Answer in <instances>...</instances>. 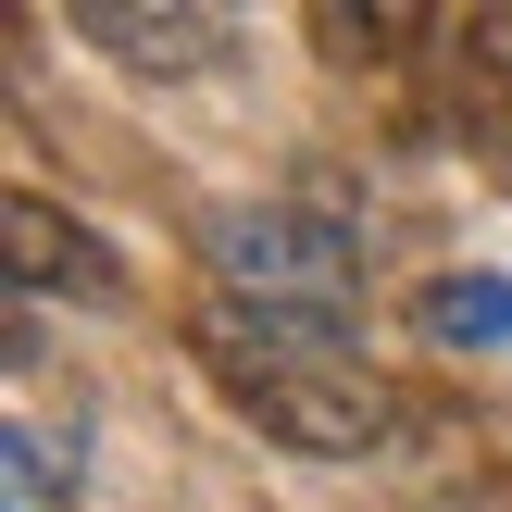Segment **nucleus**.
I'll return each instance as SVG.
<instances>
[{
	"mask_svg": "<svg viewBox=\"0 0 512 512\" xmlns=\"http://www.w3.org/2000/svg\"><path fill=\"white\" fill-rule=\"evenodd\" d=\"M188 350H200V375L225 388V413L263 425V438H275V450H300V463H363V450L400 425L388 375H375L350 338H325V325H263V313H225V300H200Z\"/></svg>",
	"mask_w": 512,
	"mask_h": 512,
	"instance_id": "1",
	"label": "nucleus"
},
{
	"mask_svg": "<svg viewBox=\"0 0 512 512\" xmlns=\"http://www.w3.org/2000/svg\"><path fill=\"white\" fill-rule=\"evenodd\" d=\"M200 275H213L225 313L350 338V300H363V225L325 213V200H225V213L200 225Z\"/></svg>",
	"mask_w": 512,
	"mask_h": 512,
	"instance_id": "2",
	"label": "nucleus"
},
{
	"mask_svg": "<svg viewBox=\"0 0 512 512\" xmlns=\"http://www.w3.org/2000/svg\"><path fill=\"white\" fill-rule=\"evenodd\" d=\"M0 250H13V288L25 300H125V263L75 213H50L38 188H0Z\"/></svg>",
	"mask_w": 512,
	"mask_h": 512,
	"instance_id": "3",
	"label": "nucleus"
},
{
	"mask_svg": "<svg viewBox=\"0 0 512 512\" xmlns=\"http://www.w3.org/2000/svg\"><path fill=\"white\" fill-rule=\"evenodd\" d=\"M438 63H450V125H463V150L512 175V13H450Z\"/></svg>",
	"mask_w": 512,
	"mask_h": 512,
	"instance_id": "4",
	"label": "nucleus"
},
{
	"mask_svg": "<svg viewBox=\"0 0 512 512\" xmlns=\"http://www.w3.org/2000/svg\"><path fill=\"white\" fill-rule=\"evenodd\" d=\"M75 38L113 50V63H138V75H213L225 50H238V13H188V0L125 13V0H88V13H75Z\"/></svg>",
	"mask_w": 512,
	"mask_h": 512,
	"instance_id": "5",
	"label": "nucleus"
},
{
	"mask_svg": "<svg viewBox=\"0 0 512 512\" xmlns=\"http://www.w3.org/2000/svg\"><path fill=\"white\" fill-rule=\"evenodd\" d=\"M413 325H425L438 350H512V275H488V263L438 275V288L413 300Z\"/></svg>",
	"mask_w": 512,
	"mask_h": 512,
	"instance_id": "6",
	"label": "nucleus"
}]
</instances>
